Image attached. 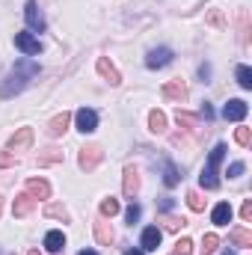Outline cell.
<instances>
[{
	"label": "cell",
	"instance_id": "27",
	"mask_svg": "<svg viewBox=\"0 0 252 255\" xmlns=\"http://www.w3.org/2000/svg\"><path fill=\"white\" fill-rule=\"evenodd\" d=\"M190 253H193V241L190 238H181L175 244V250H172V255H190Z\"/></svg>",
	"mask_w": 252,
	"mask_h": 255
},
{
	"label": "cell",
	"instance_id": "29",
	"mask_svg": "<svg viewBox=\"0 0 252 255\" xmlns=\"http://www.w3.org/2000/svg\"><path fill=\"white\" fill-rule=\"evenodd\" d=\"M45 214H48V217H60V220H68V211H65L63 205H48V208H45Z\"/></svg>",
	"mask_w": 252,
	"mask_h": 255
},
{
	"label": "cell",
	"instance_id": "28",
	"mask_svg": "<svg viewBox=\"0 0 252 255\" xmlns=\"http://www.w3.org/2000/svg\"><path fill=\"white\" fill-rule=\"evenodd\" d=\"M139 214H142V208H139V205L133 202V205H130V208L125 211V223H127V226H133V223L139 220Z\"/></svg>",
	"mask_w": 252,
	"mask_h": 255
},
{
	"label": "cell",
	"instance_id": "9",
	"mask_svg": "<svg viewBox=\"0 0 252 255\" xmlns=\"http://www.w3.org/2000/svg\"><path fill=\"white\" fill-rule=\"evenodd\" d=\"M30 142H33V130H30V128H21V130H18V133H15L12 139H9V151L15 154V151H21V148H27Z\"/></svg>",
	"mask_w": 252,
	"mask_h": 255
},
{
	"label": "cell",
	"instance_id": "16",
	"mask_svg": "<svg viewBox=\"0 0 252 255\" xmlns=\"http://www.w3.org/2000/svg\"><path fill=\"white\" fill-rule=\"evenodd\" d=\"M184 95H187V86H184L181 80H172V83H166V86H163V98H172V101H184Z\"/></svg>",
	"mask_w": 252,
	"mask_h": 255
},
{
	"label": "cell",
	"instance_id": "5",
	"mask_svg": "<svg viewBox=\"0 0 252 255\" xmlns=\"http://www.w3.org/2000/svg\"><path fill=\"white\" fill-rule=\"evenodd\" d=\"M74 122H77V130H80V133H92V130L98 128V113L89 110V107H80V110L74 113Z\"/></svg>",
	"mask_w": 252,
	"mask_h": 255
},
{
	"label": "cell",
	"instance_id": "15",
	"mask_svg": "<svg viewBox=\"0 0 252 255\" xmlns=\"http://www.w3.org/2000/svg\"><path fill=\"white\" fill-rule=\"evenodd\" d=\"M98 74H101V77H107V80H110L113 86H119V83H122L119 71H116V68L110 65V60H107V57H101V60H98Z\"/></svg>",
	"mask_w": 252,
	"mask_h": 255
},
{
	"label": "cell",
	"instance_id": "19",
	"mask_svg": "<svg viewBox=\"0 0 252 255\" xmlns=\"http://www.w3.org/2000/svg\"><path fill=\"white\" fill-rule=\"evenodd\" d=\"M178 181H181V175H178V166H175L172 160H166V163H163V184H166V187H175Z\"/></svg>",
	"mask_w": 252,
	"mask_h": 255
},
{
	"label": "cell",
	"instance_id": "8",
	"mask_svg": "<svg viewBox=\"0 0 252 255\" xmlns=\"http://www.w3.org/2000/svg\"><path fill=\"white\" fill-rule=\"evenodd\" d=\"M160 241H163V232H160L157 226H148V229L142 232V253L157 250V247H160Z\"/></svg>",
	"mask_w": 252,
	"mask_h": 255
},
{
	"label": "cell",
	"instance_id": "23",
	"mask_svg": "<svg viewBox=\"0 0 252 255\" xmlns=\"http://www.w3.org/2000/svg\"><path fill=\"white\" fill-rule=\"evenodd\" d=\"M238 83L244 89H252V68L250 65H238Z\"/></svg>",
	"mask_w": 252,
	"mask_h": 255
},
{
	"label": "cell",
	"instance_id": "35",
	"mask_svg": "<svg viewBox=\"0 0 252 255\" xmlns=\"http://www.w3.org/2000/svg\"><path fill=\"white\" fill-rule=\"evenodd\" d=\"M172 205H175V202H172V199H169V196H166V199H163V202H160V211H172Z\"/></svg>",
	"mask_w": 252,
	"mask_h": 255
},
{
	"label": "cell",
	"instance_id": "34",
	"mask_svg": "<svg viewBox=\"0 0 252 255\" xmlns=\"http://www.w3.org/2000/svg\"><path fill=\"white\" fill-rule=\"evenodd\" d=\"M199 77H202V80L208 83V77H211V65H208V63H202V65H199Z\"/></svg>",
	"mask_w": 252,
	"mask_h": 255
},
{
	"label": "cell",
	"instance_id": "3",
	"mask_svg": "<svg viewBox=\"0 0 252 255\" xmlns=\"http://www.w3.org/2000/svg\"><path fill=\"white\" fill-rule=\"evenodd\" d=\"M15 48L24 51V57H39L42 54V42L33 33H15Z\"/></svg>",
	"mask_w": 252,
	"mask_h": 255
},
{
	"label": "cell",
	"instance_id": "38",
	"mask_svg": "<svg viewBox=\"0 0 252 255\" xmlns=\"http://www.w3.org/2000/svg\"><path fill=\"white\" fill-rule=\"evenodd\" d=\"M77 255H98L95 250H83V253H77Z\"/></svg>",
	"mask_w": 252,
	"mask_h": 255
},
{
	"label": "cell",
	"instance_id": "26",
	"mask_svg": "<svg viewBox=\"0 0 252 255\" xmlns=\"http://www.w3.org/2000/svg\"><path fill=\"white\" fill-rule=\"evenodd\" d=\"M250 139H252V133H250V128H238V130H235V142H238V145H244V148H247V145H250Z\"/></svg>",
	"mask_w": 252,
	"mask_h": 255
},
{
	"label": "cell",
	"instance_id": "40",
	"mask_svg": "<svg viewBox=\"0 0 252 255\" xmlns=\"http://www.w3.org/2000/svg\"><path fill=\"white\" fill-rule=\"evenodd\" d=\"M27 255H39V253H36V250H33V253H27Z\"/></svg>",
	"mask_w": 252,
	"mask_h": 255
},
{
	"label": "cell",
	"instance_id": "39",
	"mask_svg": "<svg viewBox=\"0 0 252 255\" xmlns=\"http://www.w3.org/2000/svg\"><path fill=\"white\" fill-rule=\"evenodd\" d=\"M223 255H235V253H232V250H226V253H223Z\"/></svg>",
	"mask_w": 252,
	"mask_h": 255
},
{
	"label": "cell",
	"instance_id": "11",
	"mask_svg": "<svg viewBox=\"0 0 252 255\" xmlns=\"http://www.w3.org/2000/svg\"><path fill=\"white\" fill-rule=\"evenodd\" d=\"M45 250H48V253H54V255L65 250V235L60 232V229H54V232H48V235H45Z\"/></svg>",
	"mask_w": 252,
	"mask_h": 255
},
{
	"label": "cell",
	"instance_id": "4",
	"mask_svg": "<svg viewBox=\"0 0 252 255\" xmlns=\"http://www.w3.org/2000/svg\"><path fill=\"white\" fill-rule=\"evenodd\" d=\"M24 18H27V24H30L33 33H45V15H42V9H39L36 0H27V6H24Z\"/></svg>",
	"mask_w": 252,
	"mask_h": 255
},
{
	"label": "cell",
	"instance_id": "12",
	"mask_svg": "<svg viewBox=\"0 0 252 255\" xmlns=\"http://www.w3.org/2000/svg\"><path fill=\"white\" fill-rule=\"evenodd\" d=\"M33 208H36V199H33L30 193H24V196H18V199H15V205H12V214H15V217H27Z\"/></svg>",
	"mask_w": 252,
	"mask_h": 255
},
{
	"label": "cell",
	"instance_id": "33",
	"mask_svg": "<svg viewBox=\"0 0 252 255\" xmlns=\"http://www.w3.org/2000/svg\"><path fill=\"white\" fill-rule=\"evenodd\" d=\"M241 217H244V220H252V202H250V199L244 202V208H241Z\"/></svg>",
	"mask_w": 252,
	"mask_h": 255
},
{
	"label": "cell",
	"instance_id": "36",
	"mask_svg": "<svg viewBox=\"0 0 252 255\" xmlns=\"http://www.w3.org/2000/svg\"><path fill=\"white\" fill-rule=\"evenodd\" d=\"M9 163H15V157H9V154H0V166H9Z\"/></svg>",
	"mask_w": 252,
	"mask_h": 255
},
{
	"label": "cell",
	"instance_id": "6",
	"mask_svg": "<svg viewBox=\"0 0 252 255\" xmlns=\"http://www.w3.org/2000/svg\"><path fill=\"white\" fill-rule=\"evenodd\" d=\"M247 113H250V104H247V101H241V98H232V101L223 107V116H226L229 122H244V119H247Z\"/></svg>",
	"mask_w": 252,
	"mask_h": 255
},
{
	"label": "cell",
	"instance_id": "17",
	"mask_svg": "<svg viewBox=\"0 0 252 255\" xmlns=\"http://www.w3.org/2000/svg\"><path fill=\"white\" fill-rule=\"evenodd\" d=\"M27 190L33 193V196H39V199H51V184L45 178H30L27 181Z\"/></svg>",
	"mask_w": 252,
	"mask_h": 255
},
{
	"label": "cell",
	"instance_id": "25",
	"mask_svg": "<svg viewBox=\"0 0 252 255\" xmlns=\"http://www.w3.org/2000/svg\"><path fill=\"white\" fill-rule=\"evenodd\" d=\"M101 214H104V217H113V214H119V202H116L113 196H110V199H104V202H101Z\"/></svg>",
	"mask_w": 252,
	"mask_h": 255
},
{
	"label": "cell",
	"instance_id": "21",
	"mask_svg": "<svg viewBox=\"0 0 252 255\" xmlns=\"http://www.w3.org/2000/svg\"><path fill=\"white\" fill-rule=\"evenodd\" d=\"M148 128H151L154 133H163V130H166V116H163L160 110H151V113H148Z\"/></svg>",
	"mask_w": 252,
	"mask_h": 255
},
{
	"label": "cell",
	"instance_id": "18",
	"mask_svg": "<svg viewBox=\"0 0 252 255\" xmlns=\"http://www.w3.org/2000/svg\"><path fill=\"white\" fill-rule=\"evenodd\" d=\"M68 119H71V116H68V113H60V116H54V119H51V128H48V133H51V136H63L65 133V128H68Z\"/></svg>",
	"mask_w": 252,
	"mask_h": 255
},
{
	"label": "cell",
	"instance_id": "1",
	"mask_svg": "<svg viewBox=\"0 0 252 255\" xmlns=\"http://www.w3.org/2000/svg\"><path fill=\"white\" fill-rule=\"evenodd\" d=\"M36 74H39V63H33L30 57L15 60V68L6 74V80H3V86H0V98L6 101V98H12V95L24 92V89H27V83H30Z\"/></svg>",
	"mask_w": 252,
	"mask_h": 255
},
{
	"label": "cell",
	"instance_id": "13",
	"mask_svg": "<svg viewBox=\"0 0 252 255\" xmlns=\"http://www.w3.org/2000/svg\"><path fill=\"white\" fill-rule=\"evenodd\" d=\"M232 205L229 202H220L217 208H214V214H211V220H214V226H229L232 223Z\"/></svg>",
	"mask_w": 252,
	"mask_h": 255
},
{
	"label": "cell",
	"instance_id": "20",
	"mask_svg": "<svg viewBox=\"0 0 252 255\" xmlns=\"http://www.w3.org/2000/svg\"><path fill=\"white\" fill-rule=\"evenodd\" d=\"M95 238H98V244H110V241H113V229H110V223L98 220V223H95Z\"/></svg>",
	"mask_w": 252,
	"mask_h": 255
},
{
	"label": "cell",
	"instance_id": "37",
	"mask_svg": "<svg viewBox=\"0 0 252 255\" xmlns=\"http://www.w3.org/2000/svg\"><path fill=\"white\" fill-rule=\"evenodd\" d=\"M125 255H142V250H127Z\"/></svg>",
	"mask_w": 252,
	"mask_h": 255
},
{
	"label": "cell",
	"instance_id": "31",
	"mask_svg": "<svg viewBox=\"0 0 252 255\" xmlns=\"http://www.w3.org/2000/svg\"><path fill=\"white\" fill-rule=\"evenodd\" d=\"M244 169H247V163H244V160H235L226 175H229V178H238V175H244Z\"/></svg>",
	"mask_w": 252,
	"mask_h": 255
},
{
	"label": "cell",
	"instance_id": "30",
	"mask_svg": "<svg viewBox=\"0 0 252 255\" xmlns=\"http://www.w3.org/2000/svg\"><path fill=\"white\" fill-rule=\"evenodd\" d=\"M187 205L193 208V211H202V208H205V202H202V196H199L196 190H193V193H187Z\"/></svg>",
	"mask_w": 252,
	"mask_h": 255
},
{
	"label": "cell",
	"instance_id": "14",
	"mask_svg": "<svg viewBox=\"0 0 252 255\" xmlns=\"http://www.w3.org/2000/svg\"><path fill=\"white\" fill-rule=\"evenodd\" d=\"M136 190H139V175H136L133 166H127L125 169V181H122V193H125V196H136Z\"/></svg>",
	"mask_w": 252,
	"mask_h": 255
},
{
	"label": "cell",
	"instance_id": "2",
	"mask_svg": "<svg viewBox=\"0 0 252 255\" xmlns=\"http://www.w3.org/2000/svg\"><path fill=\"white\" fill-rule=\"evenodd\" d=\"M223 154H226V145H214V151L208 154V163L202 166V175H199V184L205 190H217L220 187V163H223Z\"/></svg>",
	"mask_w": 252,
	"mask_h": 255
},
{
	"label": "cell",
	"instance_id": "24",
	"mask_svg": "<svg viewBox=\"0 0 252 255\" xmlns=\"http://www.w3.org/2000/svg\"><path fill=\"white\" fill-rule=\"evenodd\" d=\"M217 247H220V238H217V235H205V241H202V250H199V253H202V255H214Z\"/></svg>",
	"mask_w": 252,
	"mask_h": 255
},
{
	"label": "cell",
	"instance_id": "7",
	"mask_svg": "<svg viewBox=\"0 0 252 255\" xmlns=\"http://www.w3.org/2000/svg\"><path fill=\"white\" fill-rule=\"evenodd\" d=\"M169 63H172V51L169 48H154L145 57V65L148 68H163V65H169Z\"/></svg>",
	"mask_w": 252,
	"mask_h": 255
},
{
	"label": "cell",
	"instance_id": "22",
	"mask_svg": "<svg viewBox=\"0 0 252 255\" xmlns=\"http://www.w3.org/2000/svg\"><path fill=\"white\" fill-rule=\"evenodd\" d=\"M232 244H238V247H252V235L247 229H235V232H232Z\"/></svg>",
	"mask_w": 252,
	"mask_h": 255
},
{
	"label": "cell",
	"instance_id": "32",
	"mask_svg": "<svg viewBox=\"0 0 252 255\" xmlns=\"http://www.w3.org/2000/svg\"><path fill=\"white\" fill-rule=\"evenodd\" d=\"M199 116H202V119H208V122H211V119H214V107H211V104H208V101H205V104H202V110H199Z\"/></svg>",
	"mask_w": 252,
	"mask_h": 255
},
{
	"label": "cell",
	"instance_id": "10",
	"mask_svg": "<svg viewBox=\"0 0 252 255\" xmlns=\"http://www.w3.org/2000/svg\"><path fill=\"white\" fill-rule=\"evenodd\" d=\"M98 160H101V148H95V145H92V148H83V151H80V160H77V163H80V169H86V172H89V169H95V166H98Z\"/></svg>",
	"mask_w": 252,
	"mask_h": 255
}]
</instances>
